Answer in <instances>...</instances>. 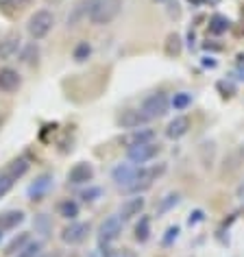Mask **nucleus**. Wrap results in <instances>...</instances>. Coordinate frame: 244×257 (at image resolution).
Instances as JSON below:
<instances>
[{
    "label": "nucleus",
    "instance_id": "obj_24",
    "mask_svg": "<svg viewBox=\"0 0 244 257\" xmlns=\"http://www.w3.org/2000/svg\"><path fill=\"white\" fill-rule=\"evenodd\" d=\"M183 50V42L181 37H179L177 33H170L168 37H166V55L168 57H179Z\"/></svg>",
    "mask_w": 244,
    "mask_h": 257
},
{
    "label": "nucleus",
    "instance_id": "obj_29",
    "mask_svg": "<svg viewBox=\"0 0 244 257\" xmlns=\"http://www.w3.org/2000/svg\"><path fill=\"white\" fill-rule=\"evenodd\" d=\"M14 183H16V179H11L7 172H0V198L9 194L11 188H14Z\"/></svg>",
    "mask_w": 244,
    "mask_h": 257
},
{
    "label": "nucleus",
    "instance_id": "obj_9",
    "mask_svg": "<svg viewBox=\"0 0 244 257\" xmlns=\"http://www.w3.org/2000/svg\"><path fill=\"white\" fill-rule=\"evenodd\" d=\"M146 207V198L142 194H136L133 198H127L125 203H122V207H120V218L122 220H131V218H138V216H142V211Z\"/></svg>",
    "mask_w": 244,
    "mask_h": 257
},
{
    "label": "nucleus",
    "instance_id": "obj_23",
    "mask_svg": "<svg viewBox=\"0 0 244 257\" xmlns=\"http://www.w3.org/2000/svg\"><path fill=\"white\" fill-rule=\"evenodd\" d=\"M31 3H33V0H0V11H3L5 16H14L18 11L27 9Z\"/></svg>",
    "mask_w": 244,
    "mask_h": 257
},
{
    "label": "nucleus",
    "instance_id": "obj_35",
    "mask_svg": "<svg viewBox=\"0 0 244 257\" xmlns=\"http://www.w3.org/2000/svg\"><path fill=\"white\" fill-rule=\"evenodd\" d=\"M40 257H61L59 253H48V255H40Z\"/></svg>",
    "mask_w": 244,
    "mask_h": 257
},
{
    "label": "nucleus",
    "instance_id": "obj_22",
    "mask_svg": "<svg viewBox=\"0 0 244 257\" xmlns=\"http://www.w3.org/2000/svg\"><path fill=\"white\" fill-rule=\"evenodd\" d=\"M5 172H7L11 179H16V181H18V179H22L29 172V162L24 157H18V159H14V162L7 166V168H5Z\"/></svg>",
    "mask_w": 244,
    "mask_h": 257
},
{
    "label": "nucleus",
    "instance_id": "obj_20",
    "mask_svg": "<svg viewBox=\"0 0 244 257\" xmlns=\"http://www.w3.org/2000/svg\"><path fill=\"white\" fill-rule=\"evenodd\" d=\"M57 214L61 218H66V220H76V216H79V203L72 201V198H66V201H61L57 205Z\"/></svg>",
    "mask_w": 244,
    "mask_h": 257
},
{
    "label": "nucleus",
    "instance_id": "obj_18",
    "mask_svg": "<svg viewBox=\"0 0 244 257\" xmlns=\"http://www.w3.org/2000/svg\"><path fill=\"white\" fill-rule=\"evenodd\" d=\"M242 164H244V144L235 146V149L227 155V159H224V170H227V172H233V170L240 168Z\"/></svg>",
    "mask_w": 244,
    "mask_h": 257
},
{
    "label": "nucleus",
    "instance_id": "obj_11",
    "mask_svg": "<svg viewBox=\"0 0 244 257\" xmlns=\"http://www.w3.org/2000/svg\"><path fill=\"white\" fill-rule=\"evenodd\" d=\"M190 118L188 115H175L170 122H168V126H166V138L168 140H181L183 136H188V131H190Z\"/></svg>",
    "mask_w": 244,
    "mask_h": 257
},
{
    "label": "nucleus",
    "instance_id": "obj_14",
    "mask_svg": "<svg viewBox=\"0 0 244 257\" xmlns=\"http://www.w3.org/2000/svg\"><path fill=\"white\" fill-rule=\"evenodd\" d=\"M50 185H53V177H50V175L37 177L35 181L29 185V198H31V201H42V198L48 194Z\"/></svg>",
    "mask_w": 244,
    "mask_h": 257
},
{
    "label": "nucleus",
    "instance_id": "obj_25",
    "mask_svg": "<svg viewBox=\"0 0 244 257\" xmlns=\"http://www.w3.org/2000/svg\"><path fill=\"white\" fill-rule=\"evenodd\" d=\"M31 240H29V233H20V235H16L14 240H11L7 246H5V255H16V253H20V250L27 246Z\"/></svg>",
    "mask_w": 244,
    "mask_h": 257
},
{
    "label": "nucleus",
    "instance_id": "obj_26",
    "mask_svg": "<svg viewBox=\"0 0 244 257\" xmlns=\"http://www.w3.org/2000/svg\"><path fill=\"white\" fill-rule=\"evenodd\" d=\"M192 100H194V96H192L190 92H177L170 98V107H175L177 111H183V109H188L192 105Z\"/></svg>",
    "mask_w": 244,
    "mask_h": 257
},
{
    "label": "nucleus",
    "instance_id": "obj_27",
    "mask_svg": "<svg viewBox=\"0 0 244 257\" xmlns=\"http://www.w3.org/2000/svg\"><path fill=\"white\" fill-rule=\"evenodd\" d=\"M37 57H40V48H37L35 44H29V46L20 48V59L24 63H33V61H37Z\"/></svg>",
    "mask_w": 244,
    "mask_h": 257
},
{
    "label": "nucleus",
    "instance_id": "obj_5",
    "mask_svg": "<svg viewBox=\"0 0 244 257\" xmlns=\"http://www.w3.org/2000/svg\"><path fill=\"white\" fill-rule=\"evenodd\" d=\"M122 229H125V220H122L118 214L107 216L105 220L100 222V227H98V240H100V244H109V242L118 240V237L122 235Z\"/></svg>",
    "mask_w": 244,
    "mask_h": 257
},
{
    "label": "nucleus",
    "instance_id": "obj_7",
    "mask_svg": "<svg viewBox=\"0 0 244 257\" xmlns=\"http://www.w3.org/2000/svg\"><path fill=\"white\" fill-rule=\"evenodd\" d=\"M149 118L140 111V109H125L120 115H118V126L122 128H129V131H136V128H142L149 124Z\"/></svg>",
    "mask_w": 244,
    "mask_h": 257
},
{
    "label": "nucleus",
    "instance_id": "obj_28",
    "mask_svg": "<svg viewBox=\"0 0 244 257\" xmlns=\"http://www.w3.org/2000/svg\"><path fill=\"white\" fill-rule=\"evenodd\" d=\"M40 250H42V242L40 240H31L27 246H24L20 253H16V257H40Z\"/></svg>",
    "mask_w": 244,
    "mask_h": 257
},
{
    "label": "nucleus",
    "instance_id": "obj_38",
    "mask_svg": "<svg viewBox=\"0 0 244 257\" xmlns=\"http://www.w3.org/2000/svg\"><path fill=\"white\" fill-rule=\"evenodd\" d=\"M155 3H166V0H155Z\"/></svg>",
    "mask_w": 244,
    "mask_h": 257
},
{
    "label": "nucleus",
    "instance_id": "obj_17",
    "mask_svg": "<svg viewBox=\"0 0 244 257\" xmlns=\"http://www.w3.org/2000/svg\"><path fill=\"white\" fill-rule=\"evenodd\" d=\"M179 201H181L179 192H168L164 198H159V203L155 207V216H164V214H168V211H172L179 205Z\"/></svg>",
    "mask_w": 244,
    "mask_h": 257
},
{
    "label": "nucleus",
    "instance_id": "obj_19",
    "mask_svg": "<svg viewBox=\"0 0 244 257\" xmlns=\"http://www.w3.org/2000/svg\"><path fill=\"white\" fill-rule=\"evenodd\" d=\"M207 29H209L211 35H222V33H227V31L231 29V20L229 18H224V16H220V14H216V16L209 18Z\"/></svg>",
    "mask_w": 244,
    "mask_h": 257
},
{
    "label": "nucleus",
    "instance_id": "obj_15",
    "mask_svg": "<svg viewBox=\"0 0 244 257\" xmlns=\"http://www.w3.org/2000/svg\"><path fill=\"white\" fill-rule=\"evenodd\" d=\"M144 142H155V131L149 128V126L136 128V131H131L129 136L125 138V144L127 146H136V144H144Z\"/></svg>",
    "mask_w": 244,
    "mask_h": 257
},
{
    "label": "nucleus",
    "instance_id": "obj_37",
    "mask_svg": "<svg viewBox=\"0 0 244 257\" xmlns=\"http://www.w3.org/2000/svg\"><path fill=\"white\" fill-rule=\"evenodd\" d=\"M3 235H5V233H3V231H0V242H3Z\"/></svg>",
    "mask_w": 244,
    "mask_h": 257
},
{
    "label": "nucleus",
    "instance_id": "obj_16",
    "mask_svg": "<svg viewBox=\"0 0 244 257\" xmlns=\"http://www.w3.org/2000/svg\"><path fill=\"white\" fill-rule=\"evenodd\" d=\"M24 222V211L20 209H9L5 214H0V231H9V229H16L18 224Z\"/></svg>",
    "mask_w": 244,
    "mask_h": 257
},
{
    "label": "nucleus",
    "instance_id": "obj_13",
    "mask_svg": "<svg viewBox=\"0 0 244 257\" xmlns=\"http://www.w3.org/2000/svg\"><path fill=\"white\" fill-rule=\"evenodd\" d=\"M20 48H22V42H20V37H18L16 33L3 37V40H0V59L11 61L18 53H20Z\"/></svg>",
    "mask_w": 244,
    "mask_h": 257
},
{
    "label": "nucleus",
    "instance_id": "obj_31",
    "mask_svg": "<svg viewBox=\"0 0 244 257\" xmlns=\"http://www.w3.org/2000/svg\"><path fill=\"white\" fill-rule=\"evenodd\" d=\"M89 55H92V46H89L87 42H81L79 46L74 48V61H85Z\"/></svg>",
    "mask_w": 244,
    "mask_h": 257
},
{
    "label": "nucleus",
    "instance_id": "obj_10",
    "mask_svg": "<svg viewBox=\"0 0 244 257\" xmlns=\"http://www.w3.org/2000/svg\"><path fill=\"white\" fill-rule=\"evenodd\" d=\"M22 85V79L18 74V70L14 68H0V92L5 94H14Z\"/></svg>",
    "mask_w": 244,
    "mask_h": 257
},
{
    "label": "nucleus",
    "instance_id": "obj_1",
    "mask_svg": "<svg viewBox=\"0 0 244 257\" xmlns=\"http://www.w3.org/2000/svg\"><path fill=\"white\" fill-rule=\"evenodd\" d=\"M122 11V0H96L92 14H89V22L96 27H105L111 24Z\"/></svg>",
    "mask_w": 244,
    "mask_h": 257
},
{
    "label": "nucleus",
    "instance_id": "obj_32",
    "mask_svg": "<svg viewBox=\"0 0 244 257\" xmlns=\"http://www.w3.org/2000/svg\"><path fill=\"white\" fill-rule=\"evenodd\" d=\"M100 196H102V188H87L85 192H81V198L85 203H94V201H98Z\"/></svg>",
    "mask_w": 244,
    "mask_h": 257
},
{
    "label": "nucleus",
    "instance_id": "obj_6",
    "mask_svg": "<svg viewBox=\"0 0 244 257\" xmlns=\"http://www.w3.org/2000/svg\"><path fill=\"white\" fill-rule=\"evenodd\" d=\"M89 231H92L89 222H76V220H72L68 227L61 229V242L70 244V246H76V244H81V242L87 240Z\"/></svg>",
    "mask_w": 244,
    "mask_h": 257
},
{
    "label": "nucleus",
    "instance_id": "obj_3",
    "mask_svg": "<svg viewBox=\"0 0 244 257\" xmlns=\"http://www.w3.org/2000/svg\"><path fill=\"white\" fill-rule=\"evenodd\" d=\"M168 109H170V98L166 96V92H153L142 100L140 111L149 120H157V118H164L168 113Z\"/></svg>",
    "mask_w": 244,
    "mask_h": 257
},
{
    "label": "nucleus",
    "instance_id": "obj_36",
    "mask_svg": "<svg viewBox=\"0 0 244 257\" xmlns=\"http://www.w3.org/2000/svg\"><path fill=\"white\" fill-rule=\"evenodd\" d=\"M87 257H100L98 253H87Z\"/></svg>",
    "mask_w": 244,
    "mask_h": 257
},
{
    "label": "nucleus",
    "instance_id": "obj_34",
    "mask_svg": "<svg viewBox=\"0 0 244 257\" xmlns=\"http://www.w3.org/2000/svg\"><path fill=\"white\" fill-rule=\"evenodd\" d=\"M203 66H205V68H216V61L211 59V57H205V59H203Z\"/></svg>",
    "mask_w": 244,
    "mask_h": 257
},
{
    "label": "nucleus",
    "instance_id": "obj_8",
    "mask_svg": "<svg viewBox=\"0 0 244 257\" xmlns=\"http://www.w3.org/2000/svg\"><path fill=\"white\" fill-rule=\"evenodd\" d=\"M94 179V166L87 162H79L74 164L68 172V183L70 185H89V181Z\"/></svg>",
    "mask_w": 244,
    "mask_h": 257
},
{
    "label": "nucleus",
    "instance_id": "obj_21",
    "mask_svg": "<svg viewBox=\"0 0 244 257\" xmlns=\"http://www.w3.org/2000/svg\"><path fill=\"white\" fill-rule=\"evenodd\" d=\"M133 237H136V242L140 244H144V242H149V237H151V218L149 216H140V220L136 222V233H133Z\"/></svg>",
    "mask_w": 244,
    "mask_h": 257
},
{
    "label": "nucleus",
    "instance_id": "obj_4",
    "mask_svg": "<svg viewBox=\"0 0 244 257\" xmlns=\"http://www.w3.org/2000/svg\"><path fill=\"white\" fill-rule=\"evenodd\" d=\"M159 153H162V146L157 142H144V144H136L127 149V157H129L131 164L136 166H146L149 162H153Z\"/></svg>",
    "mask_w": 244,
    "mask_h": 257
},
{
    "label": "nucleus",
    "instance_id": "obj_12",
    "mask_svg": "<svg viewBox=\"0 0 244 257\" xmlns=\"http://www.w3.org/2000/svg\"><path fill=\"white\" fill-rule=\"evenodd\" d=\"M94 5H96V0H79V3L72 7V11L68 14L66 18V24L68 27H76L83 18H89V14H92V9H94Z\"/></svg>",
    "mask_w": 244,
    "mask_h": 257
},
{
    "label": "nucleus",
    "instance_id": "obj_30",
    "mask_svg": "<svg viewBox=\"0 0 244 257\" xmlns=\"http://www.w3.org/2000/svg\"><path fill=\"white\" fill-rule=\"evenodd\" d=\"M179 233H181V229H179L177 224H172V227H168V229H166V235L162 237V244H164V246H172V244L177 242Z\"/></svg>",
    "mask_w": 244,
    "mask_h": 257
},
{
    "label": "nucleus",
    "instance_id": "obj_33",
    "mask_svg": "<svg viewBox=\"0 0 244 257\" xmlns=\"http://www.w3.org/2000/svg\"><path fill=\"white\" fill-rule=\"evenodd\" d=\"M203 220H205V211L203 209H194L190 214V218H188V224H190V227H196V224L203 222Z\"/></svg>",
    "mask_w": 244,
    "mask_h": 257
},
{
    "label": "nucleus",
    "instance_id": "obj_2",
    "mask_svg": "<svg viewBox=\"0 0 244 257\" xmlns=\"http://www.w3.org/2000/svg\"><path fill=\"white\" fill-rule=\"evenodd\" d=\"M53 27H55L53 11L40 9V11H35V14L29 18L27 31H29V35L33 37V40H44V37H46L50 31H53Z\"/></svg>",
    "mask_w": 244,
    "mask_h": 257
}]
</instances>
